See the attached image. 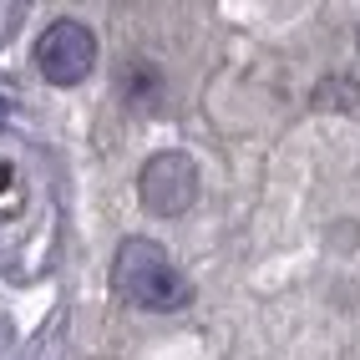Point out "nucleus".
I'll use <instances>...</instances> for the list:
<instances>
[{
  "instance_id": "obj_2",
  "label": "nucleus",
  "mask_w": 360,
  "mask_h": 360,
  "mask_svg": "<svg viewBox=\"0 0 360 360\" xmlns=\"http://www.w3.org/2000/svg\"><path fill=\"white\" fill-rule=\"evenodd\" d=\"M36 66H41V77L51 82V86H77L91 77V66H97V36H91L82 20H51V26L41 31L36 41Z\"/></svg>"
},
{
  "instance_id": "obj_4",
  "label": "nucleus",
  "mask_w": 360,
  "mask_h": 360,
  "mask_svg": "<svg viewBox=\"0 0 360 360\" xmlns=\"http://www.w3.org/2000/svg\"><path fill=\"white\" fill-rule=\"evenodd\" d=\"M31 203V178H26V167H20L15 158L0 153V224H11L20 219Z\"/></svg>"
},
{
  "instance_id": "obj_3",
  "label": "nucleus",
  "mask_w": 360,
  "mask_h": 360,
  "mask_svg": "<svg viewBox=\"0 0 360 360\" xmlns=\"http://www.w3.org/2000/svg\"><path fill=\"white\" fill-rule=\"evenodd\" d=\"M137 198L148 213H162V219H173L183 213L188 203L198 198V167L188 153H158L148 158V167L137 173Z\"/></svg>"
},
{
  "instance_id": "obj_1",
  "label": "nucleus",
  "mask_w": 360,
  "mask_h": 360,
  "mask_svg": "<svg viewBox=\"0 0 360 360\" xmlns=\"http://www.w3.org/2000/svg\"><path fill=\"white\" fill-rule=\"evenodd\" d=\"M112 284L117 295L137 309H183L188 304V279L173 259H167L153 238H127L122 249H117V264H112Z\"/></svg>"
}]
</instances>
